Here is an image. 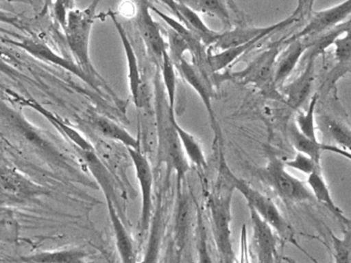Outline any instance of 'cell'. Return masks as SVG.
I'll use <instances>...</instances> for the list:
<instances>
[{
	"label": "cell",
	"mask_w": 351,
	"mask_h": 263,
	"mask_svg": "<svg viewBox=\"0 0 351 263\" xmlns=\"http://www.w3.org/2000/svg\"><path fill=\"white\" fill-rule=\"evenodd\" d=\"M229 178L235 190L241 192L247 201V207L253 208L264 220L267 221L274 227L280 239L300 248L295 239L294 229L282 216L280 209L271 198L252 187L245 180L237 177L231 170L229 171Z\"/></svg>",
	"instance_id": "obj_5"
},
{
	"label": "cell",
	"mask_w": 351,
	"mask_h": 263,
	"mask_svg": "<svg viewBox=\"0 0 351 263\" xmlns=\"http://www.w3.org/2000/svg\"><path fill=\"white\" fill-rule=\"evenodd\" d=\"M53 10L58 23L61 25L62 28H65L66 25H67L68 12H69L67 6L62 0H56Z\"/></svg>",
	"instance_id": "obj_35"
},
{
	"label": "cell",
	"mask_w": 351,
	"mask_h": 263,
	"mask_svg": "<svg viewBox=\"0 0 351 263\" xmlns=\"http://www.w3.org/2000/svg\"><path fill=\"white\" fill-rule=\"evenodd\" d=\"M335 58L340 64L351 61V27L340 35L335 43Z\"/></svg>",
	"instance_id": "obj_34"
},
{
	"label": "cell",
	"mask_w": 351,
	"mask_h": 263,
	"mask_svg": "<svg viewBox=\"0 0 351 263\" xmlns=\"http://www.w3.org/2000/svg\"><path fill=\"white\" fill-rule=\"evenodd\" d=\"M168 34V53L174 64H177L184 57L185 52L189 51V47L184 37L174 29H169Z\"/></svg>",
	"instance_id": "obj_33"
},
{
	"label": "cell",
	"mask_w": 351,
	"mask_h": 263,
	"mask_svg": "<svg viewBox=\"0 0 351 263\" xmlns=\"http://www.w3.org/2000/svg\"><path fill=\"white\" fill-rule=\"evenodd\" d=\"M109 14H110L113 24H114L117 33L121 37L123 51H125V58H127L128 69H129L130 92H131L132 99H133L136 107L141 108L142 103H143V80H142L141 73H140L137 56H136L133 45H132L123 25L119 22L115 14L109 12Z\"/></svg>",
	"instance_id": "obj_17"
},
{
	"label": "cell",
	"mask_w": 351,
	"mask_h": 263,
	"mask_svg": "<svg viewBox=\"0 0 351 263\" xmlns=\"http://www.w3.org/2000/svg\"><path fill=\"white\" fill-rule=\"evenodd\" d=\"M93 127L99 134L110 140L117 141L125 147L141 149V142L139 139L135 138L127 130L123 129L119 124L111 121L108 117L103 115H95L92 121Z\"/></svg>",
	"instance_id": "obj_24"
},
{
	"label": "cell",
	"mask_w": 351,
	"mask_h": 263,
	"mask_svg": "<svg viewBox=\"0 0 351 263\" xmlns=\"http://www.w3.org/2000/svg\"><path fill=\"white\" fill-rule=\"evenodd\" d=\"M132 163L135 168L136 176L139 182L140 190L142 194L141 217H140V231L142 235L149 229L152 221V209H154V200H152V190H154V172L152 165L141 149L128 147Z\"/></svg>",
	"instance_id": "obj_9"
},
{
	"label": "cell",
	"mask_w": 351,
	"mask_h": 263,
	"mask_svg": "<svg viewBox=\"0 0 351 263\" xmlns=\"http://www.w3.org/2000/svg\"><path fill=\"white\" fill-rule=\"evenodd\" d=\"M307 184L313 192L315 200L321 203L323 206H325L338 220L341 221L346 225H350L351 220L346 217L343 211L337 206L334 198H332L331 192H330L329 186L326 182L325 178L323 177L322 171L313 172L311 175H308L307 179Z\"/></svg>",
	"instance_id": "obj_21"
},
{
	"label": "cell",
	"mask_w": 351,
	"mask_h": 263,
	"mask_svg": "<svg viewBox=\"0 0 351 263\" xmlns=\"http://www.w3.org/2000/svg\"><path fill=\"white\" fill-rule=\"evenodd\" d=\"M176 69L179 72L180 76L187 82V84L195 91L196 94L202 99L208 117H210V125L216 134V138L221 136L220 128L218 122L215 117L214 111L212 106V97L214 95V84L206 80L199 70L188 62L185 58H182L177 64H175Z\"/></svg>",
	"instance_id": "obj_12"
},
{
	"label": "cell",
	"mask_w": 351,
	"mask_h": 263,
	"mask_svg": "<svg viewBox=\"0 0 351 263\" xmlns=\"http://www.w3.org/2000/svg\"><path fill=\"white\" fill-rule=\"evenodd\" d=\"M62 1L65 3L68 10H72V8H74V0H62Z\"/></svg>",
	"instance_id": "obj_40"
},
{
	"label": "cell",
	"mask_w": 351,
	"mask_h": 263,
	"mask_svg": "<svg viewBox=\"0 0 351 263\" xmlns=\"http://www.w3.org/2000/svg\"><path fill=\"white\" fill-rule=\"evenodd\" d=\"M322 150L337 153V155H341L344 159H348V161H351L350 151L346 150V149L341 148V147L339 146H336V145L322 144Z\"/></svg>",
	"instance_id": "obj_36"
},
{
	"label": "cell",
	"mask_w": 351,
	"mask_h": 263,
	"mask_svg": "<svg viewBox=\"0 0 351 263\" xmlns=\"http://www.w3.org/2000/svg\"><path fill=\"white\" fill-rule=\"evenodd\" d=\"M175 128L177 130L178 136H179L180 142H181L182 148L185 152L186 157L200 169H206L208 163H206V155H204V149L200 145L199 141L195 138L194 135L184 130L181 126L178 124L177 119L175 121Z\"/></svg>",
	"instance_id": "obj_26"
},
{
	"label": "cell",
	"mask_w": 351,
	"mask_h": 263,
	"mask_svg": "<svg viewBox=\"0 0 351 263\" xmlns=\"http://www.w3.org/2000/svg\"><path fill=\"white\" fill-rule=\"evenodd\" d=\"M0 23H8V24L16 25V23H18V18L12 16V14L0 12Z\"/></svg>",
	"instance_id": "obj_39"
},
{
	"label": "cell",
	"mask_w": 351,
	"mask_h": 263,
	"mask_svg": "<svg viewBox=\"0 0 351 263\" xmlns=\"http://www.w3.org/2000/svg\"><path fill=\"white\" fill-rule=\"evenodd\" d=\"M10 43L24 49L29 55L33 56V57L40 60V61L59 66V67L71 72L72 74L80 78L82 82L88 84L90 88L94 89L97 92H100V88L80 69V66H78L75 62L70 61V60L65 59V58L58 55L56 52H53V49H51V47L45 45V43L35 41V39L32 38H23L21 39V41H16V43H14V41H10Z\"/></svg>",
	"instance_id": "obj_11"
},
{
	"label": "cell",
	"mask_w": 351,
	"mask_h": 263,
	"mask_svg": "<svg viewBox=\"0 0 351 263\" xmlns=\"http://www.w3.org/2000/svg\"><path fill=\"white\" fill-rule=\"evenodd\" d=\"M287 49L278 55L274 72V82L278 90L284 86L286 80L290 78L295 68L300 62L301 58L305 52L308 49L309 45L306 39L299 38L289 41Z\"/></svg>",
	"instance_id": "obj_18"
},
{
	"label": "cell",
	"mask_w": 351,
	"mask_h": 263,
	"mask_svg": "<svg viewBox=\"0 0 351 263\" xmlns=\"http://www.w3.org/2000/svg\"><path fill=\"white\" fill-rule=\"evenodd\" d=\"M86 256H88V254L84 250L72 248V249L38 252V253L23 256L20 260L24 262L36 263H80L86 262Z\"/></svg>",
	"instance_id": "obj_25"
},
{
	"label": "cell",
	"mask_w": 351,
	"mask_h": 263,
	"mask_svg": "<svg viewBox=\"0 0 351 263\" xmlns=\"http://www.w3.org/2000/svg\"><path fill=\"white\" fill-rule=\"evenodd\" d=\"M282 41L270 45L241 71L215 73L216 84L224 80H234L243 84H252L259 89L264 96L274 100L285 101L284 96L274 82L276 60L282 52Z\"/></svg>",
	"instance_id": "obj_4"
},
{
	"label": "cell",
	"mask_w": 351,
	"mask_h": 263,
	"mask_svg": "<svg viewBox=\"0 0 351 263\" xmlns=\"http://www.w3.org/2000/svg\"><path fill=\"white\" fill-rule=\"evenodd\" d=\"M0 73L12 76L16 74V71L12 69V66H10V64L6 63L4 60H2L1 58H0Z\"/></svg>",
	"instance_id": "obj_37"
},
{
	"label": "cell",
	"mask_w": 351,
	"mask_h": 263,
	"mask_svg": "<svg viewBox=\"0 0 351 263\" xmlns=\"http://www.w3.org/2000/svg\"><path fill=\"white\" fill-rule=\"evenodd\" d=\"M285 165L287 168L297 170L307 176L311 175L313 172L322 171L321 163H317L308 155L298 152V151H297L294 159L285 161Z\"/></svg>",
	"instance_id": "obj_31"
},
{
	"label": "cell",
	"mask_w": 351,
	"mask_h": 263,
	"mask_svg": "<svg viewBox=\"0 0 351 263\" xmlns=\"http://www.w3.org/2000/svg\"><path fill=\"white\" fill-rule=\"evenodd\" d=\"M160 1L166 4L167 6H169L170 10H172L173 14L177 16L178 21H180V12L177 0H160Z\"/></svg>",
	"instance_id": "obj_38"
},
{
	"label": "cell",
	"mask_w": 351,
	"mask_h": 263,
	"mask_svg": "<svg viewBox=\"0 0 351 263\" xmlns=\"http://www.w3.org/2000/svg\"><path fill=\"white\" fill-rule=\"evenodd\" d=\"M0 125L3 126L8 131L14 133L25 142L30 143L33 146H37L41 150H47L51 152V147L47 148L45 139L41 138L40 134L37 133L30 123L23 117L21 113L8 106L6 103L0 101Z\"/></svg>",
	"instance_id": "obj_15"
},
{
	"label": "cell",
	"mask_w": 351,
	"mask_h": 263,
	"mask_svg": "<svg viewBox=\"0 0 351 263\" xmlns=\"http://www.w3.org/2000/svg\"><path fill=\"white\" fill-rule=\"evenodd\" d=\"M100 0H93L92 3L84 10L72 8L68 12L67 25L64 28L66 41L68 47L71 51L75 63L80 66V69L100 88L106 89L107 92H110L115 100H117V95L109 88L107 82L103 80L102 76L97 72L93 65L90 57V39L93 26L96 20V10Z\"/></svg>",
	"instance_id": "obj_3"
},
{
	"label": "cell",
	"mask_w": 351,
	"mask_h": 263,
	"mask_svg": "<svg viewBox=\"0 0 351 263\" xmlns=\"http://www.w3.org/2000/svg\"><path fill=\"white\" fill-rule=\"evenodd\" d=\"M190 229V205L188 196L182 192V184H178L177 209L175 216V246L179 254L185 249Z\"/></svg>",
	"instance_id": "obj_22"
},
{
	"label": "cell",
	"mask_w": 351,
	"mask_h": 263,
	"mask_svg": "<svg viewBox=\"0 0 351 263\" xmlns=\"http://www.w3.org/2000/svg\"><path fill=\"white\" fill-rule=\"evenodd\" d=\"M317 100H319V95H313V96L311 97V103H309L307 111H299L298 115H296V121H295V124H296L299 131L313 141H319V139H317V129H315V117Z\"/></svg>",
	"instance_id": "obj_30"
},
{
	"label": "cell",
	"mask_w": 351,
	"mask_h": 263,
	"mask_svg": "<svg viewBox=\"0 0 351 263\" xmlns=\"http://www.w3.org/2000/svg\"><path fill=\"white\" fill-rule=\"evenodd\" d=\"M301 12H302V8L298 5L297 6V10L290 16L280 21V22L276 23V24L270 25V26L267 27H237V28L232 29V30L220 32L216 43L213 45V47H217V49H221V51H224V49L249 43V41H253V39L265 38L266 36L272 34L276 31L294 24L300 18Z\"/></svg>",
	"instance_id": "obj_8"
},
{
	"label": "cell",
	"mask_w": 351,
	"mask_h": 263,
	"mask_svg": "<svg viewBox=\"0 0 351 263\" xmlns=\"http://www.w3.org/2000/svg\"><path fill=\"white\" fill-rule=\"evenodd\" d=\"M253 227V241L258 262H274L278 258V235L274 227L249 207Z\"/></svg>",
	"instance_id": "obj_13"
},
{
	"label": "cell",
	"mask_w": 351,
	"mask_h": 263,
	"mask_svg": "<svg viewBox=\"0 0 351 263\" xmlns=\"http://www.w3.org/2000/svg\"><path fill=\"white\" fill-rule=\"evenodd\" d=\"M105 198H106L109 218L114 233L115 244H117V251L121 256V262L128 263L137 262L135 245L117 212V203L112 196H105Z\"/></svg>",
	"instance_id": "obj_19"
},
{
	"label": "cell",
	"mask_w": 351,
	"mask_h": 263,
	"mask_svg": "<svg viewBox=\"0 0 351 263\" xmlns=\"http://www.w3.org/2000/svg\"><path fill=\"white\" fill-rule=\"evenodd\" d=\"M156 101L158 165L166 163L168 177H170L172 172H176L177 184H182L189 170V165L184 155V150L175 128L176 113L171 111L166 91L158 82H156Z\"/></svg>",
	"instance_id": "obj_2"
},
{
	"label": "cell",
	"mask_w": 351,
	"mask_h": 263,
	"mask_svg": "<svg viewBox=\"0 0 351 263\" xmlns=\"http://www.w3.org/2000/svg\"><path fill=\"white\" fill-rule=\"evenodd\" d=\"M137 25L140 35L150 55L158 64H162V56L168 51V43L165 41L160 27L150 14V3L142 0L138 6Z\"/></svg>",
	"instance_id": "obj_14"
},
{
	"label": "cell",
	"mask_w": 351,
	"mask_h": 263,
	"mask_svg": "<svg viewBox=\"0 0 351 263\" xmlns=\"http://www.w3.org/2000/svg\"><path fill=\"white\" fill-rule=\"evenodd\" d=\"M162 84L168 97L169 105L172 113H175L176 93H177V76H176V66L171 59L168 51L165 52L162 56Z\"/></svg>",
	"instance_id": "obj_28"
},
{
	"label": "cell",
	"mask_w": 351,
	"mask_h": 263,
	"mask_svg": "<svg viewBox=\"0 0 351 263\" xmlns=\"http://www.w3.org/2000/svg\"><path fill=\"white\" fill-rule=\"evenodd\" d=\"M289 138H290L291 143L298 152L304 153V155H308L311 159H315L317 163H321V155L323 152L322 144L323 143L319 142V141L311 140L308 137L303 135L302 133L299 131L296 124H291L290 127H289Z\"/></svg>",
	"instance_id": "obj_27"
},
{
	"label": "cell",
	"mask_w": 351,
	"mask_h": 263,
	"mask_svg": "<svg viewBox=\"0 0 351 263\" xmlns=\"http://www.w3.org/2000/svg\"><path fill=\"white\" fill-rule=\"evenodd\" d=\"M259 175L282 201L289 204L315 201L308 184L289 173L285 161L276 155H272L267 165L259 170Z\"/></svg>",
	"instance_id": "obj_6"
},
{
	"label": "cell",
	"mask_w": 351,
	"mask_h": 263,
	"mask_svg": "<svg viewBox=\"0 0 351 263\" xmlns=\"http://www.w3.org/2000/svg\"><path fill=\"white\" fill-rule=\"evenodd\" d=\"M178 1L183 2L196 12L216 16L224 24H228L230 21L228 10L221 0H178Z\"/></svg>",
	"instance_id": "obj_29"
},
{
	"label": "cell",
	"mask_w": 351,
	"mask_h": 263,
	"mask_svg": "<svg viewBox=\"0 0 351 263\" xmlns=\"http://www.w3.org/2000/svg\"><path fill=\"white\" fill-rule=\"evenodd\" d=\"M230 168L227 165L226 159L220 147V165L216 190H214L208 201L210 210V222H212L213 237L221 262H234L235 254L233 251L231 240V221H232V196L234 186L229 178Z\"/></svg>",
	"instance_id": "obj_1"
},
{
	"label": "cell",
	"mask_w": 351,
	"mask_h": 263,
	"mask_svg": "<svg viewBox=\"0 0 351 263\" xmlns=\"http://www.w3.org/2000/svg\"><path fill=\"white\" fill-rule=\"evenodd\" d=\"M317 58L307 57V64L302 73L290 84L280 89L285 102L293 109H299L311 96L315 82V65Z\"/></svg>",
	"instance_id": "obj_16"
},
{
	"label": "cell",
	"mask_w": 351,
	"mask_h": 263,
	"mask_svg": "<svg viewBox=\"0 0 351 263\" xmlns=\"http://www.w3.org/2000/svg\"><path fill=\"white\" fill-rule=\"evenodd\" d=\"M328 130L338 146L351 152V128L340 122L329 121Z\"/></svg>",
	"instance_id": "obj_32"
},
{
	"label": "cell",
	"mask_w": 351,
	"mask_h": 263,
	"mask_svg": "<svg viewBox=\"0 0 351 263\" xmlns=\"http://www.w3.org/2000/svg\"><path fill=\"white\" fill-rule=\"evenodd\" d=\"M45 188L12 168L0 167V201L20 204L45 194Z\"/></svg>",
	"instance_id": "obj_7"
},
{
	"label": "cell",
	"mask_w": 351,
	"mask_h": 263,
	"mask_svg": "<svg viewBox=\"0 0 351 263\" xmlns=\"http://www.w3.org/2000/svg\"><path fill=\"white\" fill-rule=\"evenodd\" d=\"M178 8H179L180 12V22L185 25L190 31H192L206 47H210L216 43L220 32H216V31L208 28L198 16V12L186 5L183 2L178 1Z\"/></svg>",
	"instance_id": "obj_23"
},
{
	"label": "cell",
	"mask_w": 351,
	"mask_h": 263,
	"mask_svg": "<svg viewBox=\"0 0 351 263\" xmlns=\"http://www.w3.org/2000/svg\"><path fill=\"white\" fill-rule=\"evenodd\" d=\"M350 16H351V0H346L327 10L313 12L306 26L290 38L282 41V45H286L287 43L294 39L311 38V37L313 38L317 35L323 34L348 21Z\"/></svg>",
	"instance_id": "obj_10"
},
{
	"label": "cell",
	"mask_w": 351,
	"mask_h": 263,
	"mask_svg": "<svg viewBox=\"0 0 351 263\" xmlns=\"http://www.w3.org/2000/svg\"><path fill=\"white\" fill-rule=\"evenodd\" d=\"M19 101H20L23 105L30 107L33 111H36L39 115H43L45 119H47L58 131L62 133L68 140L73 143L74 146L76 147L77 150H95V147L93 146L92 143H90L88 139L84 138L77 130L74 129L69 124L64 122L59 115L47 111L45 107L39 104L34 99L20 98Z\"/></svg>",
	"instance_id": "obj_20"
}]
</instances>
